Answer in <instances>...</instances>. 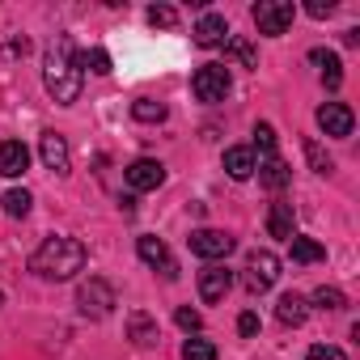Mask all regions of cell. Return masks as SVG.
<instances>
[{
  "label": "cell",
  "mask_w": 360,
  "mask_h": 360,
  "mask_svg": "<svg viewBox=\"0 0 360 360\" xmlns=\"http://www.w3.org/2000/svg\"><path fill=\"white\" fill-rule=\"evenodd\" d=\"M352 110L343 106V102H326V106H318V127L326 131V136H352Z\"/></svg>",
  "instance_id": "4fadbf2b"
},
{
  "label": "cell",
  "mask_w": 360,
  "mask_h": 360,
  "mask_svg": "<svg viewBox=\"0 0 360 360\" xmlns=\"http://www.w3.org/2000/svg\"><path fill=\"white\" fill-rule=\"evenodd\" d=\"M233 246H238V242H233L225 229H195V233H191V255H200V259H225Z\"/></svg>",
  "instance_id": "ba28073f"
},
{
  "label": "cell",
  "mask_w": 360,
  "mask_h": 360,
  "mask_svg": "<svg viewBox=\"0 0 360 360\" xmlns=\"http://www.w3.org/2000/svg\"><path fill=\"white\" fill-rule=\"evenodd\" d=\"M276 318H280L284 326H301V322L309 318V305H305V297H297V292H284V297H280V305H276Z\"/></svg>",
  "instance_id": "d6986e66"
},
{
  "label": "cell",
  "mask_w": 360,
  "mask_h": 360,
  "mask_svg": "<svg viewBox=\"0 0 360 360\" xmlns=\"http://www.w3.org/2000/svg\"><path fill=\"white\" fill-rule=\"evenodd\" d=\"M255 148H246V144H238V148H225V169H229V178H238V183H246V178L255 174Z\"/></svg>",
  "instance_id": "e0dca14e"
},
{
  "label": "cell",
  "mask_w": 360,
  "mask_h": 360,
  "mask_svg": "<svg viewBox=\"0 0 360 360\" xmlns=\"http://www.w3.org/2000/svg\"><path fill=\"white\" fill-rule=\"evenodd\" d=\"M148 22L161 26V30H169V26H178V13H174L169 5H153V9H148Z\"/></svg>",
  "instance_id": "f1b7e54d"
},
{
  "label": "cell",
  "mask_w": 360,
  "mask_h": 360,
  "mask_svg": "<svg viewBox=\"0 0 360 360\" xmlns=\"http://www.w3.org/2000/svg\"><path fill=\"white\" fill-rule=\"evenodd\" d=\"M288 242H292V263H322L326 259L322 242H314V238H288Z\"/></svg>",
  "instance_id": "44dd1931"
},
{
  "label": "cell",
  "mask_w": 360,
  "mask_h": 360,
  "mask_svg": "<svg viewBox=\"0 0 360 360\" xmlns=\"http://www.w3.org/2000/svg\"><path fill=\"white\" fill-rule=\"evenodd\" d=\"M225 47H229V56L242 64V68H259V56H255V47L246 43V39H238V34H229L225 39Z\"/></svg>",
  "instance_id": "7402d4cb"
},
{
  "label": "cell",
  "mask_w": 360,
  "mask_h": 360,
  "mask_svg": "<svg viewBox=\"0 0 360 360\" xmlns=\"http://www.w3.org/2000/svg\"><path fill=\"white\" fill-rule=\"evenodd\" d=\"M77 305H81V314L85 318H106L110 314V305H115V288L106 284V280H98V276H89L85 284H81V292H77Z\"/></svg>",
  "instance_id": "277c9868"
},
{
  "label": "cell",
  "mask_w": 360,
  "mask_h": 360,
  "mask_svg": "<svg viewBox=\"0 0 360 360\" xmlns=\"http://www.w3.org/2000/svg\"><path fill=\"white\" fill-rule=\"evenodd\" d=\"M0 204H5L9 217H26L30 204H34V195H30V191H5V200H0Z\"/></svg>",
  "instance_id": "d4e9b609"
},
{
  "label": "cell",
  "mask_w": 360,
  "mask_h": 360,
  "mask_svg": "<svg viewBox=\"0 0 360 360\" xmlns=\"http://www.w3.org/2000/svg\"><path fill=\"white\" fill-rule=\"evenodd\" d=\"M267 233H271V238H280V242H288V238H297V221H292V204H271V212H267Z\"/></svg>",
  "instance_id": "ac0fdd59"
},
{
  "label": "cell",
  "mask_w": 360,
  "mask_h": 360,
  "mask_svg": "<svg viewBox=\"0 0 360 360\" xmlns=\"http://www.w3.org/2000/svg\"><path fill=\"white\" fill-rule=\"evenodd\" d=\"M30 271H39L43 280H72L77 271H85V246L77 238H47L30 255Z\"/></svg>",
  "instance_id": "7a4b0ae2"
},
{
  "label": "cell",
  "mask_w": 360,
  "mask_h": 360,
  "mask_svg": "<svg viewBox=\"0 0 360 360\" xmlns=\"http://www.w3.org/2000/svg\"><path fill=\"white\" fill-rule=\"evenodd\" d=\"M255 169H259V183H263L267 191H284V187L292 183V169H288V161H280V157H263Z\"/></svg>",
  "instance_id": "9a60e30c"
},
{
  "label": "cell",
  "mask_w": 360,
  "mask_h": 360,
  "mask_svg": "<svg viewBox=\"0 0 360 360\" xmlns=\"http://www.w3.org/2000/svg\"><path fill=\"white\" fill-rule=\"evenodd\" d=\"M255 26H259V34H284L288 26H292V18H297V9L288 5V0H259L255 5Z\"/></svg>",
  "instance_id": "3957f363"
},
{
  "label": "cell",
  "mask_w": 360,
  "mask_h": 360,
  "mask_svg": "<svg viewBox=\"0 0 360 360\" xmlns=\"http://www.w3.org/2000/svg\"><path fill=\"white\" fill-rule=\"evenodd\" d=\"M305 360H347L339 347H330V343H318V347H309V356Z\"/></svg>",
  "instance_id": "4dcf8cb0"
},
{
  "label": "cell",
  "mask_w": 360,
  "mask_h": 360,
  "mask_svg": "<svg viewBox=\"0 0 360 360\" xmlns=\"http://www.w3.org/2000/svg\"><path fill=\"white\" fill-rule=\"evenodd\" d=\"M81 68H77V60H72V43L68 39H56L51 47H47V60H43V85H47V94L60 102V106H72L77 98H81Z\"/></svg>",
  "instance_id": "6da1fadb"
},
{
  "label": "cell",
  "mask_w": 360,
  "mask_h": 360,
  "mask_svg": "<svg viewBox=\"0 0 360 360\" xmlns=\"http://www.w3.org/2000/svg\"><path fill=\"white\" fill-rule=\"evenodd\" d=\"M255 148H259L263 157H276V127H271V123H259V127H255Z\"/></svg>",
  "instance_id": "4316f807"
},
{
  "label": "cell",
  "mask_w": 360,
  "mask_h": 360,
  "mask_svg": "<svg viewBox=\"0 0 360 360\" xmlns=\"http://www.w3.org/2000/svg\"><path fill=\"white\" fill-rule=\"evenodd\" d=\"M191 39H195V47H221V43L229 39V22H225L221 13H204V18L195 22Z\"/></svg>",
  "instance_id": "7c38bea8"
},
{
  "label": "cell",
  "mask_w": 360,
  "mask_h": 360,
  "mask_svg": "<svg viewBox=\"0 0 360 360\" xmlns=\"http://www.w3.org/2000/svg\"><path fill=\"white\" fill-rule=\"evenodd\" d=\"M127 339H131L136 347H153V343H157V322H153L144 309H131V314H127Z\"/></svg>",
  "instance_id": "2e32d148"
},
{
  "label": "cell",
  "mask_w": 360,
  "mask_h": 360,
  "mask_svg": "<svg viewBox=\"0 0 360 360\" xmlns=\"http://www.w3.org/2000/svg\"><path fill=\"white\" fill-rule=\"evenodd\" d=\"M238 330L242 335H259V314H242L238 318Z\"/></svg>",
  "instance_id": "d6a6232c"
},
{
  "label": "cell",
  "mask_w": 360,
  "mask_h": 360,
  "mask_svg": "<svg viewBox=\"0 0 360 360\" xmlns=\"http://www.w3.org/2000/svg\"><path fill=\"white\" fill-rule=\"evenodd\" d=\"M305 157H309V165H314L318 174H330V157H326V153H322L314 140H305Z\"/></svg>",
  "instance_id": "f546056e"
},
{
  "label": "cell",
  "mask_w": 360,
  "mask_h": 360,
  "mask_svg": "<svg viewBox=\"0 0 360 360\" xmlns=\"http://www.w3.org/2000/svg\"><path fill=\"white\" fill-rule=\"evenodd\" d=\"M314 305H318V309H343V292H339V288H326V284H322V288L314 292Z\"/></svg>",
  "instance_id": "83f0119b"
},
{
  "label": "cell",
  "mask_w": 360,
  "mask_h": 360,
  "mask_svg": "<svg viewBox=\"0 0 360 360\" xmlns=\"http://www.w3.org/2000/svg\"><path fill=\"white\" fill-rule=\"evenodd\" d=\"M131 115H136L140 123H161V119H165V102L140 98V102H131Z\"/></svg>",
  "instance_id": "603a6c76"
},
{
  "label": "cell",
  "mask_w": 360,
  "mask_h": 360,
  "mask_svg": "<svg viewBox=\"0 0 360 360\" xmlns=\"http://www.w3.org/2000/svg\"><path fill=\"white\" fill-rule=\"evenodd\" d=\"M305 9H309V18H326V13H330L335 5H330V0H309Z\"/></svg>",
  "instance_id": "836d02e7"
},
{
  "label": "cell",
  "mask_w": 360,
  "mask_h": 360,
  "mask_svg": "<svg viewBox=\"0 0 360 360\" xmlns=\"http://www.w3.org/2000/svg\"><path fill=\"white\" fill-rule=\"evenodd\" d=\"M30 169V148L22 140H0V174L5 178H22Z\"/></svg>",
  "instance_id": "8fae6325"
},
{
  "label": "cell",
  "mask_w": 360,
  "mask_h": 360,
  "mask_svg": "<svg viewBox=\"0 0 360 360\" xmlns=\"http://www.w3.org/2000/svg\"><path fill=\"white\" fill-rule=\"evenodd\" d=\"M276 280H280V259L271 250H250V259H246V284H250V292H267Z\"/></svg>",
  "instance_id": "5b68a950"
},
{
  "label": "cell",
  "mask_w": 360,
  "mask_h": 360,
  "mask_svg": "<svg viewBox=\"0 0 360 360\" xmlns=\"http://www.w3.org/2000/svg\"><path fill=\"white\" fill-rule=\"evenodd\" d=\"M136 250H140V259H144L148 267H157V271H161L165 280H174V276H178V263L169 259V250H165V242H161V238L144 233V238L136 242Z\"/></svg>",
  "instance_id": "30bf717a"
},
{
  "label": "cell",
  "mask_w": 360,
  "mask_h": 360,
  "mask_svg": "<svg viewBox=\"0 0 360 360\" xmlns=\"http://www.w3.org/2000/svg\"><path fill=\"white\" fill-rule=\"evenodd\" d=\"M183 360H217V347L208 339H187L183 343Z\"/></svg>",
  "instance_id": "484cf974"
},
{
  "label": "cell",
  "mask_w": 360,
  "mask_h": 360,
  "mask_svg": "<svg viewBox=\"0 0 360 360\" xmlns=\"http://www.w3.org/2000/svg\"><path fill=\"white\" fill-rule=\"evenodd\" d=\"M229 288H233V271H229V267H221V263H208V267L200 271V297H204L208 305L225 301V297H229Z\"/></svg>",
  "instance_id": "9c48e42d"
},
{
  "label": "cell",
  "mask_w": 360,
  "mask_h": 360,
  "mask_svg": "<svg viewBox=\"0 0 360 360\" xmlns=\"http://www.w3.org/2000/svg\"><path fill=\"white\" fill-rule=\"evenodd\" d=\"M309 60L322 68L326 89H339V85H343V64H339V56H335V51H309Z\"/></svg>",
  "instance_id": "ffe728a7"
},
{
  "label": "cell",
  "mask_w": 360,
  "mask_h": 360,
  "mask_svg": "<svg viewBox=\"0 0 360 360\" xmlns=\"http://www.w3.org/2000/svg\"><path fill=\"white\" fill-rule=\"evenodd\" d=\"M161 183H165V165H161V161L136 157V161L127 165V187H131V191H157Z\"/></svg>",
  "instance_id": "52a82bcc"
},
{
  "label": "cell",
  "mask_w": 360,
  "mask_h": 360,
  "mask_svg": "<svg viewBox=\"0 0 360 360\" xmlns=\"http://www.w3.org/2000/svg\"><path fill=\"white\" fill-rule=\"evenodd\" d=\"M39 153H43V165L56 169V174H68V140L60 131H43L39 140Z\"/></svg>",
  "instance_id": "5bb4252c"
},
{
  "label": "cell",
  "mask_w": 360,
  "mask_h": 360,
  "mask_svg": "<svg viewBox=\"0 0 360 360\" xmlns=\"http://www.w3.org/2000/svg\"><path fill=\"white\" fill-rule=\"evenodd\" d=\"M77 68H81V72L89 68V72H98V77H106V72H110V56H106L102 47H94V51H85V56L77 60Z\"/></svg>",
  "instance_id": "cb8c5ba5"
},
{
  "label": "cell",
  "mask_w": 360,
  "mask_h": 360,
  "mask_svg": "<svg viewBox=\"0 0 360 360\" xmlns=\"http://www.w3.org/2000/svg\"><path fill=\"white\" fill-rule=\"evenodd\" d=\"M0 301H5V297H0Z\"/></svg>",
  "instance_id": "e575fe53"
},
{
  "label": "cell",
  "mask_w": 360,
  "mask_h": 360,
  "mask_svg": "<svg viewBox=\"0 0 360 360\" xmlns=\"http://www.w3.org/2000/svg\"><path fill=\"white\" fill-rule=\"evenodd\" d=\"M191 89H195L200 102H225V94H229V72H225L221 64H204V68L191 77Z\"/></svg>",
  "instance_id": "8992f818"
},
{
  "label": "cell",
  "mask_w": 360,
  "mask_h": 360,
  "mask_svg": "<svg viewBox=\"0 0 360 360\" xmlns=\"http://www.w3.org/2000/svg\"><path fill=\"white\" fill-rule=\"evenodd\" d=\"M174 318H178V326H183V330H200V314H195V309H187V305L178 309Z\"/></svg>",
  "instance_id": "1f68e13d"
}]
</instances>
